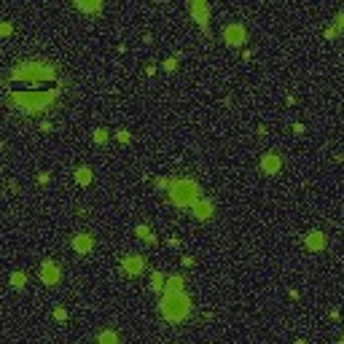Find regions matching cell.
Instances as JSON below:
<instances>
[{
    "instance_id": "5b68a950",
    "label": "cell",
    "mask_w": 344,
    "mask_h": 344,
    "mask_svg": "<svg viewBox=\"0 0 344 344\" xmlns=\"http://www.w3.org/2000/svg\"><path fill=\"white\" fill-rule=\"evenodd\" d=\"M221 38L229 49H242L247 43V27L242 22H229V24H223Z\"/></svg>"
},
{
    "instance_id": "484cf974",
    "label": "cell",
    "mask_w": 344,
    "mask_h": 344,
    "mask_svg": "<svg viewBox=\"0 0 344 344\" xmlns=\"http://www.w3.org/2000/svg\"><path fill=\"white\" fill-rule=\"evenodd\" d=\"M323 35H326V38H328V41H333V38H336V35H339V30H336V24H328V27H326V30H323Z\"/></svg>"
},
{
    "instance_id": "ba28073f",
    "label": "cell",
    "mask_w": 344,
    "mask_h": 344,
    "mask_svg": "<svg viewBox=\"0 0 344 344\" xmlns=\"http://www.w3.org/2000/svg\"><path fill=\"white\" fill-rule=\"evenodd\" d=\"M258 167H261V172L263 175H269V178H274V175H280L282 172V167H285V162H282V156L280 153H274V151H266L261 159H258Z\"/></svg>"
},
{
    "instance_id": "2e32d148",
    "label": "cell",
    "mask_w": 344,
    "mask_h": 344,
    "mask_svg": "<svg viewBox=\"0 0 344 344\" xmlns=\"http://www.w3.org/2000/svg\"><path fill=\"white\" fill-rule=\"evenodd\" d=\"M94 342H97V344H121V336H118L116 328H102Z\"/></svg>"
},
{
    "instance_id": "ffe728a7",
    "label": "cell",
    "mask_w": 344,
    "mask_h": 344,
    "mask_svg": "<svg viewBox=\"0 0 344 344\" xmlns=\"http://www.w3.org/2000/svg\"><path fill=\"white\" fill-rule=\"evenodd\" d=\"M92 140L97 143V146H105V143L111 140V132H108L105 127H97V129H94V134H92Z\"/></svg>"
},
{
    "instance_id": "6da1fadb",
    "label": "cell",
    "mask_w": 344,
    "mask_h": 344,
    "mask_svg": "<svg viewBox=\"0 0 344 344\" xmlns=\"http://www.w3.org/2000/svg\"><path fill=\"white\" fill-rule=\"evenodd\" d=\"M62 86H65V81L59 83V86H51V89H24V92L8 89L6 102L14 111L22 113V116H43V113H49L59 102Z\"/></svg>"
},
{
    "instance_id": "f1b7e54d",
    "label": "cell",
    "mask_w": 344,
    "mask_h": 344,
    "mask_svg": "<svg viewBox=\"0 0 344 344\" xmlns=\"http://www.w3.org/2000/svg\"><path fill=\"white\" fill-rule=\"evenodd\" d=\"M304 129H307L304 124H293V134H304Z\"/></svg>"
},
{
    "instance_id": "83f0119b",
    "label": "cell",
    "mask_w": 344,
    "mask_h": 344,
    "mask_svg": "<svg viewBox=\"0 0 344 344\" xmlns=\"http://www.w3.org/2000/svg\"><path fill=\"white\" fill-rule=\"evenodd\" d=\"M38 183H41V186H49V183H51V175H49V172H38Z\"/></svg>"
},
{
    "instance_id": "44dd1931",
    "label": "cell",
    "mask_w": 344,
    "mask_h": 344,
    "mask_svg": "<svg viewBox=\"0 0 344 344\" xmlns=\"http://www.w3.org/2000/svg\"><path fill=\"white\" fill-rule=\"evenodd\" d=\"M51 317H54V323H59V326H62V323H67V309L62 307V304H59V307H54V312H51Z\"/></svg>"
},
{
    "instance_id": "52a82bcc",
    "label": "cell",
    "mask_w": 344,
    "mask_h": 344,
    "mask_svg": "<svg viewBox=\"0 0 344 344\" xmlns=\"http://www.w3.org/2000/svg\"><path fill=\"white\" fill-rule=\"evenodd\" d=\"M38 280L46 288L59 285V280H62V266H59L57 261H51V258H43L41 266H38Z\"/></svg>"
},
{
    "instance_id": "f546056e",
    "label": "cell",
    "mask_w": 344,
    "mask_h": 344,
    "mask_svg": "<svg viewBox=\"0 0 344 344\" xmlns=\"http://www.w3.org/2000/svg\"><path fill=\"white\" fill-rule=\"evenodd\" d=\"M183 266H194V258L191 256H183Z\"/></svg>"
},
{
    "instance_id": "5bb4252c",
    "label": "cell",
    "mask_w": 344,
    "mask_h": 344,
    "mask_svg": "<svg viewBox=\"0 0 344 344\" xmlns=\"http://www.w3.org/2000/svg\"><path fill=\"white\" fill-rule=\"evenodd\" d=\"M164 288H167V274H164L162 269H153V272H151V291L162 296Z\"/></svg>"
},
{
    "instance_id": "cb8c5ba5",
    "label": "cell",
    "mask_w": 344,
    "mask_h": 344,
    "mask_svg": "<svg viewBox=\"0 0 344 344\" xmlns=\"http://www.w3.org/2000/svg\"><path fill=\"white\" fill-rule=\"evenodd\" d=\"M333 24H336L339 33H344V8H342V11H336V16H333Z\"/></svg>"
},
{
    "instance_id": "277c9868",
    "label": "cell",
    "mask_w": 344,
    "mask_h": 344,
    "mask_svg": "<svg viewBox=\"0 0 344 344\" xmlns=\"http://www.w3.org/2000/svg\"><path fill=\"white\" fill-rule=\"evenodd\" d=\"M167 199L175 204L178 210H191L194 204L202 199V186L191 178H175L172 188L167 191Z\"/></svg>"
},
{
    "instance_id": "3957f363",
    "label": "cell",
    "mask_w": 344,
    "mask_h": 344,
    "mask_svg": "<svg viewBox=\"0 0 344 344\" xmlns=\"http://www.w3.org/2000/svg\"><path fill=\"white\" fill-rule=\"evenodd\" d=\"M159 312H162V317L167 323L180 326L183 320L191 317V296H188L186 291H175V293L164 291L162 296H159Z\"/></svg>"
},
{
    "instance_id": "9c48e42d",
    "label": "cell",
    "mask_w": 344,
    "mask_h": 344,
    "mask_svg": "<svg viewBox=\"0 0 344 344\" xmlns=\"http://www.w3.org/2000/svg\"><path fill=\"white\" fill-rule=\"evenodd\" d=\"M94 245H97V239H94L92 231H76L70 237V247L78 256H89V253L94 250Z\"/></svg>"
},
{
    "instance_id": "4316f807",
    "label": "cell",
    "mask_w": 344,
    "mask_h": 344,
    "mask_svg": "<svg viewBox=\"0 0 344 344\" xmlns=\"http://www.w3.org/2000/svg\"><path fill=\"white\" fill-rule=\"evenodd\" d=\"M116 140H118V143H129V140H132L129 129H118V132H116Z\"/></svg>"
},
{
    "instance_id": "9a60e30c",
    "label": "cell",
    "mask_w": 344,
    "mask_h": 344,
    "mask_svg": "<svg viewBox=\"0 0 344 344\" xmlns=\"http://www.w3.org/2000/svg\"><path fill=\"white\" fill-rule=\"evenodd\" d=\"M134 237L148 242V245H156V234H153V229L148 226V223H137V226H134Z\"/></svg>"
},
{
    "instance_id": "1f68e13d",
    "label": "cell",
    "mask_w": 344,
    "mask_h": 344,
    "mask_svg": "<svg viewBox=\"0 0 344 344\" xmlns=\"http://www.w3.org/2000/svg\"><path fill=\"white\" fill-rule=\"evenodd\" d=\"M342 339H344V333H342Z\"/></svg>"
},
{
    "instance_id": "8992f818",
    "label": "cell",
    "mask_w": 344,
    "mask_h": 344,
    "mask_svg": "<svg viewBox=\"0 0 344 344\" xmlns=\"http://www.w3.org/2000/svg\"><path fill=\"white\" fill-rule=\"evenodd\" d=\"M186 8L191 14V19L199 24V30H202L204 35H210V6L204 0H188Z\"/></svg>"
},
{
    "instance_id": "8fae6325",
    "label": "cell",
    "mask_w": 344,
    "mask_h": 344,
    "mask_svg": "<svg viewBox=\"0 0 344 344\" xmlns=\"http://www.w3.org/2000/svg\"><path fill=\"white\" fill-rule=\"evenodd\" d=\"M304 247H307L309 253H323L328 247V234L320 231V229L307 231V237H304Z\"/></svg>"
},
{
    "instance_id": "ac0fdd59",
    "label": "cell",
    "mask_w": 344,
    "mask_h": 344,
    "mask_svg": "<svg viewBox=\"0 0 344 344\" xmlns=\"http://www.w3.org/2000/svg\"><path fill=\"white\" fill-rule=\"evenodd\" d=\"M164 291L175 293V291H186V277L183 274H167V288Z\"/></svg>"
},
{
    "instance_id": "30bf717a",
    "label": "cell",
    "mask_w": 344,
    "mask_h": 344,
    "mask_svg": "<svg viewBox=\"0 0 344 344\" xmlns=\"http://www.w3.org/2000/svg\"><path fill=\"white\" fill-rule=\"evenodd\" d=\"M121 272L129 274V277H140V274L146 272V258H143L140 253H127V256L121 258Z\"/></svg>"
},
{
    "instance_id": "7c38bea8",
    "label": "cell",
    "mask_w": 344,
    "mask_h": 344,
    "mask_svg": "<svg viewBox=\"0 0 344 344\" xmlns=\"http://www.w3.org/2000/svg\"><path fill=\"white\" fill-rule=\"evenodd\" d=\"M191 215L197 218V221H202V223L213 221V218H215V204H213V199L202 197V199H199V202L191 207Z\"/></svg>"
},
{
    "instance_id": "d6986e66",
    "label": "cell",
    "mask_w": 344,
    "mask_h": 344,
    "mask_svg": "<svg viewBox=\"0 0 344 344\" xmlns=\"http://www.w3.org/2000/svg\"><path fill=\"white\" fill-rule=\"evenodd\" d=\"M8 285H11L14 291H22V288L27 285V274H24L22 269H14V272L8 274Z\"/></svg>"
},
{
    "instance_id": "7a4b0ae2",
    "label": "cell",
    "mask_w": 344,
    "mask_h": 344,
    "mask_svg": "<svg viewBox=\"0 0 344 344\" xmlns=\"http://www.w3.org/2000/svg\"><path fill=\"white\" fill-rule=\"evenodd\" d=\"M57 65L49 62V59H24V62H16L11 70L6 73L8 81H22V83H43V81H57Z\"/></svg>"
},
{
    "instance_id": "4dcf8cb0",
    "label": "cell",
    "mask_w": 344,
    "mask_h": 344,
    "mask_svg": "<svg viewBox=\"0 0 344 344\" xmlns=\"http://www.w3.org/2000/svg\"><path fill=\"white\" fill-rule=\"evenodd\" d=\"M296 344H307V342H304V339H296Z\"/></svg>"
},
{
    "instance_id": "4fadbf2b",
    "label": "cell",
    "mask_w": 344,
    "mask_h": 344,
    "mask_svg": "<svg viewBox=\"0 0 344 344\" xmlns=\"http://www.w3.org/2000/svg\"><path fill=\"white\" fill-rule=\"evenodd\" d=\"M73 178H76V183L81 188H86V186H92V180H94V169L89 167V164H81V167H76Z\"/></svg>"
},
{
    "instance_id": "d4e9b609",
    "label": "cell",
    "mask_w": 344,
    "mask_h": 344,
    "mask_svg": "<svg viewBox=\"0 0 344 344\" xmlns=\"http://www.w3.org/2000/svg\"><path fill=\"white\" fill-rule=\"evenodd\" d=\"M11 33H14V24H11V22H0V35L8 38Z\"/></svg>"
},
{
    "instance_id": "603a6c76",
    "label": "cell",
    "mask_w": 344,
    "mask_h": 344,
    "mask_svg": "<svg viewBox=\"0 0 344 344\" xmlns=\"http://www.w3.org/2000/svg\"><path fill=\"white\" fill-rule=\"evenodd\" d=\"M172 180H175V178H156V188H162V191H169V188H172Z\"/></svg>"
},
{
    "instance_id": "e0dca14e",
    "label": "cell",
    "mask_w": 344,
    "mask_h": 344,
    "mask_svg": "<svg viewBox=\"0 0 344 344\" xmlns=\"http://www.w3.org/2000/svg\"><path fill=\"white\" fill-rule=\"evenodd\" d=\"M73 6H76L81 14H99L102 11V0H76Z\"/></svg>"
},
{
    "instance_id": "7402d4cb",
    "label": "cell",
    "mask_w": 344,
    "mask_h": 344,
    "mask_svg": "<svg viewBox=\"0 0 344 344\" xmlns=\"http://www.w3.org/2000/svg\"><path fill=\"white\" fill-rule=\"evenodd\" d=\"M162 67H164L167 73H175V70H178V54H175V57H167V59H164Z\"/></svg>"
}]
</instances>
